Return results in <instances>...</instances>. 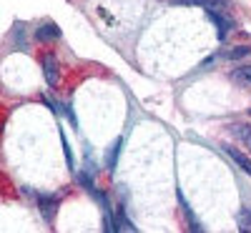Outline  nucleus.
Here are the masks:
<instances>
[{"instance_id":"nucleus-1","label":"nucleus","mask_w":251,"mask_h":233,"mask_svg":"<svg viewBox=\"0 0 251 233\" xmlns=\"http://www.w3.org/2000/svg\"><path fill=\"white\" fill-rule=\"evenodd\" d=\"M38 210L48 223L55 218V210H58V198L55 196H46V193H38Z\"/></svg>"},{"instance_id":"nucleus-2","label":"nucleus","mask_w":251,"mask_h":233,"mask_svg":"<svg viewBox=\"0 0 251 233\" xmlns=\"http://www.w3.org/2000/svg\"><path fill=\"white\" fill-rule=\"evenodd\" d=\"M171 5H194V8H206V10H226L228 0H171Z\"/></svg>"},{"instance_id":"nucleus-3","label":"nucleus","mask_w":251,"mask_h":233,"mask_svg":"<svg viewBox=\"0 0 251 233\" xmlns=\"http://www.w3.org/2000/svg\"><path fill=\"white\" fill-rule=\"evenodd\" d=\"M224 151H226L228 156H231V161L241 168L244 173H249V176H251V158H249V156H244V153L239 151V148H234V145H224Z\"/></svg>"},{"instance_id":"nucleus-4","label":"nucleus","mask_w":251,"mask_h":233,"mask_svg":"<svg viewBox=\"0 0 251 233\" xmlns=\"http://www.w3.org/2000/svg\"><path fill=\"white\" fill-rule=\"evenodd\" d=\"M43 73H46L48 86H55V83H58V60H55L53 53L43 55Z\"/></svg>"},{"instance_id":"nucleus-5","label":"nucleus","mask_w":251,"mask_h":233,"mask_svg":"<svg viewBox=\"0 0 251 233\" xmlns=\"http://www.w3.org/2000/svg\"><path fill=\"white\" fill-rule=\"evenodd\" d=\"M35 38L40 40V43H48V40H60V28L53 25V23H46V25H40L35 30Z\"/></svg>"},{"instance_id":"nucleus-6","label":"nucleus","mask_w":251,"mask_h":233,"mask_svg":"<svg viewBox=\"0 0 251 233\" xmlns=\"http://www.w3.org/2000/svg\"><path fill=\"white\" fill-rule=\"evenodd\" d=\"M208 15H211V20L216 23V28H219V38L224 40L226 38V33L231 30V18H226V15H221V10H208Z\"/></svg>"},{"instance_id":"nucleus-7","label":"nucleus","mask_w":251,"mask_h":233,"mask_svg":"<svg viewBox=\"0 0 251 233\" xmlns=\"http://www.w3.org/2000/svg\"><path fill=\"white\" fill-rule=\"evenodd\" d=\"M231 133L251 151V125L249 123H231Z\"/></svg>"},{"instance_id":"nucleus-8","label":"nucleus","mask_w":251,"mask_h":233,"mask_svg":"<svg viewBox=\"0 0 251 233\" xmlns=\"http://www.w3.org/2000/svg\"><path fill=\"white\" fill-rule=\"evenodd\" d=\"M178 203H181V210H183V213H186V218H188V228H191V231H203V226H201V223L196 221V216H194V210L188 208V203L183 201L181 190H178Z\"/></svg>"},{"instance_id":"nucleus-9","label":"nucleus","mask_w":251,"mask_h":233,"mask_svg":"<svg viewBox=\"0 0 251 233\" xmlns=\"http://www.w3.org/2000/svg\"><path fill=\"white\" fill-rule=\"evenodd\" d=\"M231 80L239 86H251V66H241L231 73Z\"/></svg>"},{"instance_id":"nucleus-10","label":"nucleus","mask_w":251,"mask_h":233,"mask_svg":"<svg viewBox=\"0 0 251 233\" xmlns=\"http://www.w3.org/2000/svg\"><path fill=\"white\" fill-rule=\"evenodd\" d=\"M116 231H136V226L126 218V213H123V206H118V210H116Z\"/></svg>"},{"instance_id":"nucleus-11","label":"nucleus","mask_w":251,"mask_h":233,"mask_svg":"<svg viewBox=\"0 0 251 233\" xmlns=\"http://www.w3.org/2000/svg\"><path fill=\"white\" fill-rule=\"evenodd\" d=\"M239 231L251 233V208H241V213H239Z\"/></svg>"},{"instance_id":"nucleus-12","label":"nucleus","mask_w":251,"mask_h":233,"mask_svg":"<svg viewBox=\"0 0 251 233\" xmlns=\"http://www.w3.org/2000/svg\"><path fill=\"white\" fill-rule=\"evenodd\" d=\"M121 151H123V138H118V140H116V145H113V151H111V156H108V168H111V171H116V165H118V156H121Z\"/></svg>"},{"instance_id":"nucleus-13","label":"nucleus","mask_w":251,"mask_h":233,"mask_svg":"<svg viewBox=\"0 0 251 233\" xmlns=\"http://www.w3.org/2000/svg\"><path fill=\"white\" fill-rule=\"evenodd\" d=\"M249 53H251L249 46H239V48H234V50H228L226 58H228V60H236V58H244V55H249Z\"/></svg>"},{"instance_id":"nucleus-14","label":"nucleus","mask_w":251,"mask_h":233,"mask_svg":"<svg viewBox=\"0 0 251 233\" xmlns=\"http://www.w3.org/2000/svg\"><path fill=\"white\" fill-rule=\"evenodd\" d=\"M60 143H63V151H66V163L73 168V156H71V148H68V140H66V133L60 131Z\"/></svg>"}]
</instances>
